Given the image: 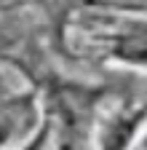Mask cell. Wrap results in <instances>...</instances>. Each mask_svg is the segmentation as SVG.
Returning a JSON list of instances; mask_svg holds the SVG:
<instances>
[{"label":"cell","mask_w":147,"mask_h":150,"mask_svg":"<svg viewBox=\"0 0 147 150\" xmlns=\"http://www.w3.org/2000/svg\"><path fill=\"white\" fill-rule=\"evenodd\" d=\"M3 142H6V126L0 123V145H3Z\"/></svg>","instance_id":"obj_1"}]
</instances>
